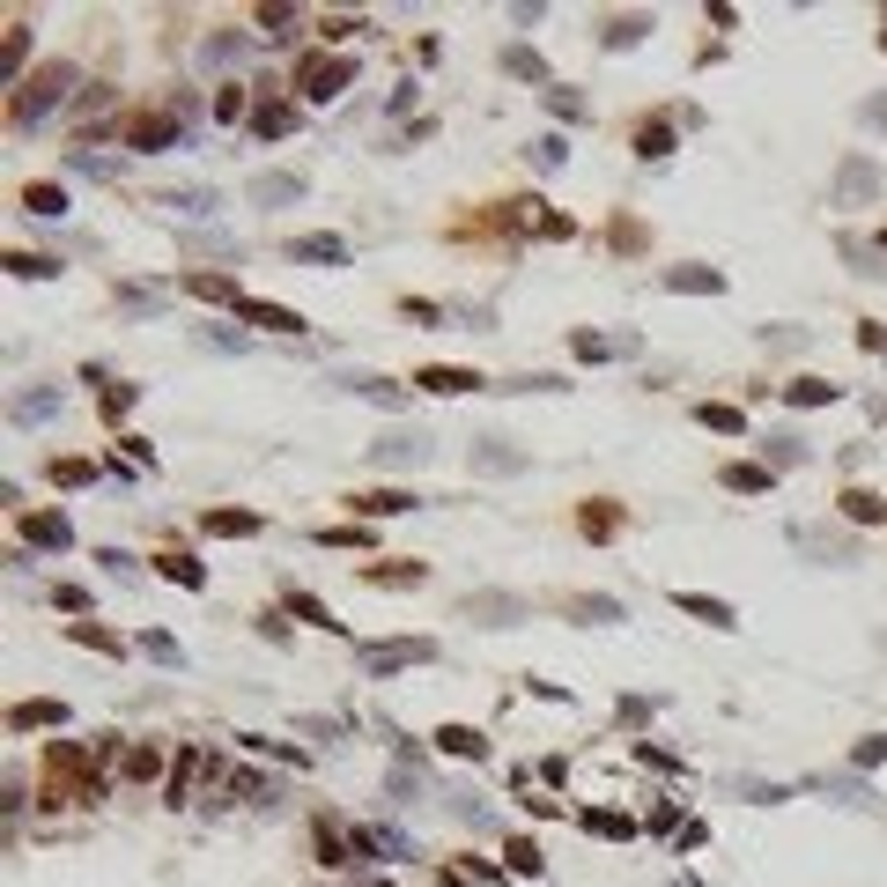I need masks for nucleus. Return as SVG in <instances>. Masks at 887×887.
Here are the masks:
<instances>
[{"mask_svg":"<svg viewBox=\"0 0 887 887\" xmlns=\"http://www.w3.org/2000/svg\"><path fill=\"white\" fill-rule=\"evenodd\" d=\"M289 126H296V111H289V104H259V111H252V134H259V141H281Z\"/></svg>","mask_w":887,"mask_h":887,"instance_id":"36","label":"nucleus"},{"mask_svg":"<svg viewBox=\"0 0 887 887\" xmlns=\"http://www.w3.org/2000/svg\"><path fill=\"white\" fill-rule=\"evenodd\" d=\"M289 607H296V614H304V621H311V629H341V621H333V614H326V599H311V592H289Z\"/></svg>","mask_w":887,"mask_h":887,"instance_id":"45","label":"nucleus"},{"mask_svg":"<svg viewBox=\"0 0 887 887\" xmlns=\"http://www.w3.org/2000/svg\"><path fill=\"white\" fill-rule=\"evenodd\" d=\"M658 281H666L673 296H717V289H725V274H717V267H666Z\"/></svg>","mask_w":887,"mask_h":887,"instance_id":"18","label":"nucleus"},{"mask_svg":"<svg viewBox=\"0 0 887 887\" xmlns=\"http://www.w3.org/2000/svg\"><path fill=\"white\" fill-rule=\"evenodd\" d=\"M289 259H304V267H348V237H296Z\"/></svg>","mask_w":887,"mask_h":887,"instance_id":"19","label":"nucleus"},{"mask_svg":"<svg viewBox=\"0 0 887 887\" xmlns=\"http://www.w3.org/2000/svg\"><path fill=\"white\" fill-rule=\"evenodd\" d=\"M52 407H60V392H15V400H8V422L30 429V422H45Z\"/></svg>","mask_w":887,"mask_h":887,"instance_id":"31","label":"nucleus"},{"mask_svg":"<svg viewBox=\"0 0 887 887\" xmlns=\"http://www.w3.org/2000/svg\"><path fill=\"white\" fill-rule=\"evenodd\" d=\"M865 119H880V126H887V97H873V104H865Z\"/></svg>","mask_w":887,"mask_h":887,"instance_id":"56","label":"nucleus"},{"mask_svg":"<svg viewBox=\"0 0 887 887\" xmlns=\"http://www.w3.org/2000/svg\"><path fill=\"white\" fill-rule=\"evenodd\" d=\"M695 422L717 429V437H740V429H747V414H740V407H725V400H703V407H695Z\"/></svg>","mask_w":887,"mask_h":887,"instance_id":"32","label":"nucleus"},{"mask_svg":"<svg viewBox=\"0 0 887 887\" xmlns=\"http://www.w3.org/2000/svg\"><path fill=\"white\" fill-rule=\"evenodd\" d=\"M644 30H651V15H614V23H607V45L621 52V45H636Z\"/></svg>","mask_w":887,"mask_h":887,"instance_id":"44","label":"nucleus"},{"mask_svg":"<svg viewBox=\"0 0 887 887\" xmlns=\"http://www.w3.org/2000/svg\"><path fill=\"white\" fill-rule=\"evenodd\" d=\"M880 644H887V636H880Z\"/></svg>","mask_w":887,"mask_h":887,"instance_id":"59","label":"nucleus"},{"mask_svg":"<svg viewBox=\"0 0 887 887\" xmlns=\"http://www.w3.org/2000/svg\"><path fill=\"white\" fill-rule=\"evenodd\" d=\"M636 156H644V163L673 156V119H636Z\"/></svg>","mask_w":887,"mask_h":887,"instance_id":"27","label":"nucleus"},{"mask_svg":"<svg viewBox=\"0 0 887 887\" xmlns=\"http://www.w3.org/2000/svg\"><path fill=\"white\" fill-rule=\"evenodd\" d=\"M503 858H511V873H525V880H540V873H547V858H540V843H533V836H511V843H503Z\"/></svg>","mask_w":887,"mask_h":887,"instance_id":"33","label":"nucleus"},{"mask_svg":"<svg viewBox=\"0 0 887 887\" xmlns=\"http://www.w3.org/2000/svg\"><path fill=\"white\" fill-rule=\"evenodd\" d=\"M363 584H385V592H414V584H429V562H363Z\"/></svg>","mask_w":887,"mask_h":887,"instance_id":"14","label":"nucleus"},{"mask_svg":"<svg viewBox=\"0 0 887 887\" xmlns=\"http://www.w3.org/2000/svg\"><path fill=\"white\" fill-rule=\"evenodd\" d=\"M843 518H851V525H887V496H873V488H843Z\"/></svg>","mask_w":887,"mask_h":887,"instance_id":"28","label":"nucleus"},{"mask_svg":"<svg viewBox=\"0 0 887 887\" xmlns=\"http://www.w3.org/2000/svg\"><path fill=\"white\" fill-rule=\"evenodd\" d=\"M414 385L437 392V400H459V392H481L488 377L481 370H459V363H422V370H414Z\"/></svg>","mask_w":887,"mask_h":887,"instance_id":"7","label":"nucleus"},{"mask_svg":"<svg viewBox=\"0 0 887 887\" xmlns=\"http://www.w3.org/2000/svg\"><path fill=\"white\" fill-rule=\"evenodd\" d=\"M851 762H858V769H873V762H887V740H880V732H873V740H858V747H851Z\"/></svg>","mask_w":887,"mask_h":887,"instance_id":"54","label":"nucleus"},{"mask_svg":"<svg viewBox=\"0 0 887 887\" xmlns=\"http://www.w3.org/2000/svg\"><path fill=\"white\" fill-rule=\"evenodd\" d=\"M311 836H318V865H355V843H348L341 814H318V821H311Z\"/></svg>","mask_w":887,"mask_h":887,"instance_id":"13","label":"nucleus"},{"mask_svg":"<svg viewBox=\"0 0 887 887\" xmlns=\"http://www.w3.org/2000/svg\"><path fill=\"white\" fill-rule=\"evenodd\" d=\"M15 533H23V547H52V555H67V547H74V525L60 511H23V518H15Z\"/></svg>","mask_w":887,"mask_h":887,"instance_id":"6","label":"nucleus"},{"mask_svg":"<svg viewBox=\"0 0 887 887\" xmlns=\"http://www.w3.org/2000/svg\"><path fill=\"white\" fill-rule=\"evenodd\" d=\"M30 60V23H8V52H0V82H15Z\"/></svg>","mask_w":887,"mask_h":887,"instance_id":"35","label":"nucleus"},{"mask_svg":"<svg viewBox=\"0 0 887 887\" xmlns=\"http://www.w3.org/2000/svg\"><path fill=\"white\" fill-rule=\"evenodd\" d=\"M296 89H304L311 104H333L341 89H355V60H348V52H318V60L296 67Z\"/></svg>","mask_w":887,"mask_h":887,"instance_id":"4","label":"nucleus"},{"mask_svg":"<svg viewBox=\"0 0 887 887\" xmlns=\"http://www.w3.org/2000/svg\"><path fill=\"white\" fill-rule=\"evenodd\" d=\"M422 496H407V488H370V496H355V511L363 518H400V511H414Z\"/></svg>","mask_w":887,"mask_h":887,"instance_id":"24","label":"nucleus"},{"mask_svg":"<svg viewBox=\"0 0 887 887\" xmlns=\"http://www.w3.org/2000/svg\"><path fill=\"white\" fill-rule=\"evenodd\" d=\"M156 207H178V215H215V193H207V185H185V193H163Z\"/></svg>","mask_w":887,"mask_h":887,"instance_id":"41","label":"nucleus"},{"mask_svg":"<svg viewBox=\"0 0 887 887\" xmlns=\"http://www.w3.org/2000/svg\"><path fill=\"white\" fill-rule=\"evenodd\" d=\"M348 887H392V880H348Z\"/></svg>","mask_w":887,"mask_h":887,"instance_id":"57","label":"nucleus"},{"mask_svg":"<svg viewBox=\"0 0 887 887\" xmlns=\"http://www.w3.org/2000/svg\"><path fill=\"white\" fill-rule=\"evenodd\" d=\"M717 481H725L732 496H769V488H777V474H769V466H725Z\"/></svg>","mask_w":887,"mask_h":887,"instance_id":"29","label":"nucleus"},{"mask_svg":"<svg viewBox=\"0 0 887 887\" xmlns=\"http://www.w3.org/2000/svg\"><path fill=\"white\" fill-rule=\"evenodd\" d=\"M244 200H252V207H289V200H304V178H296V171H267V178L244 185Z\"/></svg>","mask_w":887,"mask_h":887,"instance_id":"10","label":"nucleus"},{"mask_svg":"<svg viewBox=\"0 0 887 887\" xmlns=\"http://www.w3.org/2000/svg\"><path fill=\"white\" fill-rule=\"evenodd\" d=\"M584 828H592V836H614V843H629V836H636V821H629V814H614V806L584 814Z\"/></svg>","mask_w":887,"mask_h":887,"instance_id":"40","label":"nucleus"},{"mask_svg":"<svg viewBox=\"0 0 887 887\" xmlns=\"http://www.w3.org/2000/svg\"><path fill=\"white\" fill-rule=\"evenodd\" d=\"M67 636H74V644H89V651H104V658H126V644L111 629H97V621H67Z\"/></svg>","mask_w":887,"mask_h":887,"instance_id":"34","label":"nucleus"},{"mask_svg":"<svg viewBox=\"0 0 887 887\" xmlns=\"http://www.w3.org/2000/svg\"><path fill=\"white\" fill-rule=\"evenodd\" d=\"M207 533H222V540H244V533H259V511H207Z\"/></svg>","mask_w":887,"mask_h":887,"instance_id":"39","label":"nucleus"},{"mask_svg":"<svg viewBox=\"0 0 887 887\" xmlns=\"http://www.w3.org/2000/svg\"><path fill=\"white\" fill-rule=\"evenodd\" d=\"M178 289L185 296H200V304H244V289H237V274H178Z\"/></svg>","mask_w":887,"mask_h":887,"instance_id":"11","label":"nucleus"},{"mask_svg":"<svg viewBox=\"0 0 887 887\" xmlns=\"http://www.w3.org/2000/svg\"><path fill=\"white\" fill-rule=\"evenodd\" d=\"M74 82H82V74H74L67 60H45V67H37V74H30L23 89H15L8 119H15V126H37V119H45L52 104H67V89H74Z\"/></svg>","mask_w":887,"mask_h":887,"instance_id":"1","label":"nucleus"},{"mask_svg":"<svg viewBox=\"0 0 887 887\" xmlns=\"http://www.w3.org/2000/svg\"><path fill=\"white\" fill-rule=\"evenodd\" d=\"M525 156H533L540 171H562V163H570V141H562V134H540L533 148H525Z\"/></svg>","mask_w":887,"mask_h":887,"instance_id":"42","label":"nucleus"},{"mask_svg":"<svg viewBox=\"0 0 887 887\" xmlns=\"http://www.w3.org/2000/svg\"><path fill=\"white\" fill-rule=\"evenodd\" d=\"M547 111H562V119H584V97H570V89H540Z\"/></svg>","mask_w":887,"mask_h":887,"instance_id":"52","label":"nucleus"},{"mask_svg":"<svg viewBox=\"0 0 887 887\" xmlns=\"http://www.w3.org/2000/svg\"><path fill=\"white\" fill-rule=\"evenodd\" d=\"M23 207H30V215H67V185L30 178V185H23Z\"/></svg>","mask_w":887,"mask_h":887,"instance_id":"30","label":"nucleus"},{"mask_svg":"<svg viewBox=\"0 0 887 887\" xmlns=\"http://www.w3.org/2000/svg\"><path fill=\"white\" fill-rule=\"evenodd\" d=\"M437 747L451 754V762H488V740L474 725H437Z\"/></svg>","mask_w":887,"mask_h":887,"instance_id":"21","label":"nucleus"},{"mask_svg":"<svg viewBox=\"0 0 887 887\" xmlns=\"http://www.w3.org/2000/svg\"><path fill=\"white\" fill-rule=\"evenodd\" d=\"M629 341H607V333H570V355L577 363H607V355H621Z\"/></svg>","mask_w":887,"mask_h":887,"instance_id":"37","label":"nucleus"},{"mask_svg":"<svg viewBox=\"0 0 887 887\" xmlns=\"http://www.w3.org/2000/svg\"><path fill=\"white\" fill-rule=\"evenodd\" d=\"M562 614L584 621V629H614V621H621V599H607V592H570V599H562Z\"/></svg>","mask_w":887,"mask_h":887,"instance_id":"9","label":"nucleus"},{"mask_svg":"<svg viewBox=\"0 0 887 887\" xmlns=\"http://www.w3.org/2000/svg\"><path fill=\"white\" fill-rule=\"evenodd\" d=\"M252 23H259V30H267V37H289V23H296V8H259V15H252Z\"/></svg>","mask_w":887,"mask_h":887,"instance_id":"50","label":"nucleus"},{"mask_svg":"<svg viewBox=\"0 0 887 887\" xmlns=\"http://www.w3.org/2000/svg\"><path fill=\"white\" fill-rule=\"evenodd\" d=\"M880 193V171H873V163H865V156H851V163H843V171H836V200H873Z\"/></svg>","mask_w":887,"mask_h":887,"instance_id":"17","label":"nucleus"},{"mask_svg":"<svg viewBox=\"0 0 887 887\" xmlns=\"http://www.w3.org/2000/svg\"><path fill=\"white\" fill-rule=\"evenodd\" d=\"M215 111H222V119H244V89H237V82H222V97H215Z\"/></svg>","mask_w":887,"mask_h":887,"instance_id":"55","label":"nucleus"},{"mask_svg":"<svg viewBox=\"0 0 887 887\" xmlns=\"http://www.w3.org/2000/svg\"><path fill=\"white\" fill-rule=\"evenodd\" d=\"M8 274H23V281H52V274H60V259H37V252H8Z\"/></svg>","mask_w":887,"mask_h":887,"instance_id":"43","label":"nucleus"},{"mask_svg":"<svg viewBox=\"0 0 887 887\" xmlns=\"http://www.w3.org/2000/svg\"><path fill=\"white\" fill-rule=\"evenodd\" d=\"M673 607L695 614V621H710V629H740V614H732L725 599H710V592H673Z\"/></svg>","mask_w":887,"mask_h":887,"instance_id":"20","label":"nucleus"},{"mask_svg":"<svg viewBox=\"0 0 887 887\" xmlns=\"http://www.w3.org/2000/svg\"><path fill=\"white\" fill-rule=\"evenodd\" d=\"M784 400H791V407H836V400H843V385H828V377H791Z\"/></svg>","mask_w":887,"mask_h":887,"instance_id":"23","label":"nucleus"},{"mask_svg":"<svg viewBox=\"0 0 887 887\" xmlns=\"http://www.w3.org/2000/svg\"><path fill=\"white\" fill-rule=\"evenodd\" d=\"M52 481L82 488V481H97V466H89V459H52Z\"/></svg>","mask_w":887,"mask_h":887,"instance_id":"49","label":"nucleus"},{"mask_svg":"<svg viewBox=\"0 0 887 887\" xmlns=\"http://www.w3.org/2000/svg\"><path fill=\"white\" fill-rule=\"evenodd\" d=\"M141 651L156 658V666H185V651H178V644H171L163 629H148V636H141Z\"/></svg>","mask_w":887,"mask_h":887,"instance_id":"46","label":"nucleus"},{"mask_svg":"<svg viewBox=\"0 0 887 887\" xmlns=\"http://www.w3.org/2000/svg\"><path fill=\"white\" fill-rule=\"evenodd\" d=\"M577 525H584V540H614V533H621V503H607V496H599V503H584Z\"/></svg>","mask_w":887,"mask_h":887,"instance_id":"26","label":"nucleus"},{"mask_svg":"<svg viewBox=\"0 0 887 887\" xmlns=\"http://www.w3.org/2000/svg\"><path fill=\"white\" fill-rule=\"evenodd\" d=\"M119 141L134 148V156H163V148H185V97L163 104V111H134V119L119 126Z\"/></svg>","mask_w":887,"mask_h":887,"instance_id":"2","label":"nucleus"},{"mask_svg":"<svg viewBox=\"0 0 887 887\" xmlns=\"http://www.w3.org/2000/svg\"><path fill=\"white\" fill-rule=\"evenodd\" d=\"M341 392H355V400H370V407H407V392L392 385V377H377V370H348Z\"/></svg>","mask_w":887,"mask_h":887,"instance_id":"12","label":"nucleus"},{"mask_svg":"<svg viewBox=\"0 0 887 887\" xmlns=\"http://www.w3.org/2000/svg\"><path fill=\"white\" fill-rule=\"evenodd\" d=\"M111 97H119V89H111V82H82V97H74V111H104Z\"/></svg>","mask_w":887,"mask_h":887,"instance_id":"51","label":"nucleus"},{"mask_svg":"<svg viewBox=\"0 0 887 887\" xmlns=\"http://www.w3.org/2000/svg\"><path fill=\"white\" fill-rule=\"evenodd\" d=\"M237 318H252V326H267V333H304V318H296L289 304H267V296H244Z\"/></svg>","mask_w":887,"mask_h":887,"instance_id":"16","label":"nucleus"},{"mask_svg":"<svg viewBox=\"0 0 887 887\" xmlns=\"http://www.w3.org/2000/svg\"><path fill=\"white\" fill-rule=\"evenodd\" d=\"M156 577H171V584H185V592H200V584H207V570H200V555H185V547H163V555H156Z\"/></svg>","mask_w":887,"mask_h":887,"instance_id":"22","label":"nucleus"},{"mask_svg":"<svg viewBox=\"0 0 887 887\" xmlns=\"http://www.w3.org/2000/svg\"><path fill=\"white\" fill-rule=\"evenodd\" d=\"M318 547H370V525H326Z\"/></svg>","mask_w":887,"mask_h":887,"instance_id":"47","label":"nucleus"},{"mask_svg":"<svg viewBox=\"0 0 887 887\" xmlns=\"http://www.w3.org/2000/svg\"><path fill=\"white\" fill-rule=\"evenodd\" d=\"M156 769H163V754H156V747H134V754H126V777H134V784H148Z\"/></svg>","mask_w":887,"mask_h":887,"instance_id":"48","label":"nucleus"},{"mask_svg":"<svg viewBox=\"0 0 887 887\" xmlns=\"http://www.w3.org/2000/svg\"><path fill=\"white\" fill-rule=\"evenodd\" d=\"M503 74H518V82H547V60H540L533 45H511V52H503Z\"/></svg>","mask_w":887,"mask_h":887,"instance_id":"38","label":"nucleus"},{"mask_svg":"<svg viewBox=\"0 0 887 887\" xmlns=\"http://www.w3.org/2000/svg\"><path fill=\"white\" fill-rule=\"evenodd\" d=\"M880 252H887V237H880Z\"/></svg>","mask_w":887,"mask_h":887,"instance_id":"58","label":"nucleus"},{"mask_svg":"<svg viewBox=\"0 0 887 887\" xmlns=\"http://www.w3.org/2000/svg\"><path fill=\"white\" fill-rule=\"evenodd\" d=\"M466 621H481V629H518V621H533V607H525L518 592H466L459 599Z\"/></svg>","mask_w":887,"mask_h":887,"instance_id":"5","label":"nucleus"},{"mask_svg":"<svg viewBox=\"0 0 887 887\" xmlns=\"http://www.w3.org/2000/svg\"><path fill=\"white\" fill-rule=\"evenodd\" d=\"M474 466H481V474H525V451H511L503 437H488V444H474Z\"/></svg>","mask_w":887,"mask_h":887,"instance_id":"25","label":"nucleus"},{"mask_svg":"<svg viewBox=\"0 0 887 887\" xmlns=\"http://www.w3.org/2000/svg\"><path fill=\"white\" fill-rule=\"evenodd\" d=\"M45 725H67V703H52V695H30V703L8 710V732H45Z\"/></svg>","mask_w":887,"mask_h":887,"instance_id":"15","label":"nucleus"},{"mask_svg":"<svg viewBox=\"0 0 887 887\" xmlns=\"http://www.w3.org/2000/svg\"><path fill=\"white\" fill-rule=\"evenodd\" d=\"M126 407H134V385H104V422H119Z\"/></svg>","mask_w":887,"mask_h":887,"instance_id":"53","label":"nucleus"},{"mask_svg":"<svg viewBox=\"0 0 887 887\" xmlns=\"http://www.w3.org/2000/svg\"><path fill=\"white\" fill-rule=\"evenodd\" d=\"M437 658V636H392V644H355V666L363 673H407V666H429Z\"/></svg>","mask_w":887,"mask_h":887,"instance_id":"3","label":"nucleus"},{"mask_svg":"<svg viewBox=\"0 0 887 887\" xmlns=\"http://www.w3.org/2000/svg\"><path fill=\"white\" fill-rule=\"evenodd\" d=\"M370 459L377 466H422L429 459V437H422V429H392V437L370 444Z\"/></svg>","mask_w":887,"mask_h":887,"instance_id":"8","label":"nucleus"}]
</instances>
